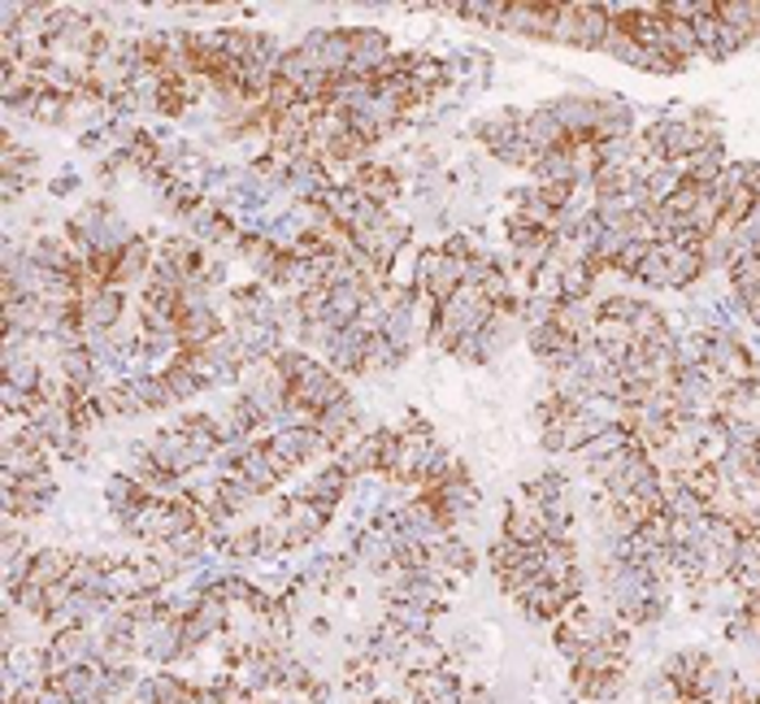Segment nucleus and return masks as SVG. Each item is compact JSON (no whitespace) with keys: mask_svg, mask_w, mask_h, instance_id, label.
Here are the masks:
<instances>
[{"mask_svg":"<svg viewBox=\"0 0 760 704\" xmlns=\"http://www.w3.org/2000/svg\"><path fill=\"white\" fill-rule=\"evenodd\" d=\"M491 157H495L500 166H517V170H531V166L539 161V152L522 140V136H517V140H509V143H500V148H491Z\"/></svg>","mask_w":760,"mask_h":704,"instance_id":"f704fd0d","label":"nucleus"},{"mask_svg":"<svg viewBox=\"0 0 760 704\" xmlns=\"http://www.w3.org/2000/svg\"><path fill=\"white\" fill-rule=\"evenodd\" d=\"M370 340H374L370 331H361L356 322H347L344 331H335V335H331V344H327V352H322V356L331 361V370H335V374H340V370H344V374H352V370H365Z\"/></svg>","mask_w":760,"mask_h":704,"instance_id":"9d476101","label":"nucleus"},{"mask_svg":"<svg viewBox=\"0 0 760 704\" xmlns=\"http://www.w3.org/2000/svg\"><path fill=\"white\" fill-rule=\"evenodd\" d=\"M531 174H535V183H539V188H578V170H574V152H569V143H565V148H553V152H544V157L531 166Z\"/></svg>","mask_w":760,"mask_h":704,"instance_id":"4be33fe9","label":"nucleus"},{"mask_svg":"<svg viewBox=\"0 0 760 704\" xmlns=\"http://www.w3.org/2000/svg\"><path fill=\"white\" fill-rule=\"evenodd\" d=\"M553 114H556V122L565 127L569 143L591 140V136H596V96H574V92H569V96H556Z\"/></svg>","mask_w":760,"mask_h":704,"instance_id":"9b49d317","label":"nucleus"},{"mask_svg":"<svg viewBox=\"0 0 760 704\" xmlns=\"http://www.w3.org/2000/svg\"><path fill=\"white\" fill-rule=\"evenodd\" d=\"M574 687H578V696H587V701L609 704L625 687V670H613V674H574Z\"/></svg>","mask_w":760,"mask_h":704,"instance_id":"c85d7f7f","label":"nucleus"},{"mask_svg":"<svg viewBox=\"0 0 760 704\" xmlns=\"http://www.w3.org/2000/svg\"><path fill=\"white\" fill-rule=\"evenodd\" d=\"M49 192H53V196H74V192H78V170H62V174L49 183Z\"/></svg>","mask_w":760,"mask_h":704,"instance_id":"a19ab883","label":"nucleus"},{"mask_svg":"<svg viewBox=\"0 0 760 704\" xmlns=\"http://www.w3.org/2000/svg\"><path fill=\"white\" fill-rule=\"evenodd\" d=\"M270 448H275L278 457L296 470V466H304L309 457H318V452H327V439H322V430H318V423L313 426H291V430H278V435H270L266 439Z\"/></svg>","mask_w":760,"mask_h":704,"instance_id":"1a4fd4ad","label":"nucleus"},{"mask_svg":"<svg viewBox=\"0 0 760 704\" xmlns=\"http://www.w3.org/2000/svg\"><path fill=\"white\" fill-rule=\"evenodd\" d=\"M435 275H439V248H421V253H414V291L417 296H430Z\"/></svg>","mask_w":760,"mask_h":704,"instance_id":"c9c22d12","label":"nucleus"},{"mask_svg":"<svg viewBox=\"0 0 760 704\" xmlns=\"http://www.w3.org/2000/svg\"><path fill=\"white\" fill-rule=\"evenodd\" d=\"M226 614H231V605H222V600H213V596H201V600H196V609L183 618L188 648L196 652V648H205L208 639H217L222 627H226Z\"/></svg>","mask_w":760,"mask_h":704,"instance_id":"ddd939ff","label":"nucleus"},{"mask_svg":"<svg viewBox=\"0 0 760 704\" xmlns=\"http://www.w3.org/2000/svg\"><path fill=\"white\" fill-rule=\"evenodd\" d=\"M278 522H282V531H287V548H309V544L327 531L331 513H327L318 500H309V495H287Z\"/></svg>","mask_w":760,"mask_h":704,"instance_id":"20e7f679","label":"nucleus"},{"mask_svg":"<svg viewBox=\"0 0 760 704\" xmlns=\"http://www.w3.org/2000/svg\"><path fill=\"white\" fill-rule=\"evenodd\" d=\"M344 396H347L344 378H340L331 365H322V361H313V365L291 383V392H287V401L300 405V409H309V414H322V409L340 405Z\"/></svg>","mask_w":760,"mask_h":704,"instance_id":"f03ea898","label":"nucleus"},{"mask_svg":"<svg viewBox=\"0 0 760 704\" xmlns=\"http://www.w3.org/2000/svg\"><path fill=\"white\" fill-rule=\"evenodd\" d=\"M4 383H13L18 392L35 396V392H40V383H44V365H40V356H35V352H13V356H4Z\"/></svg>","mask_w":760,"mask_h":704,"instance_id":"bb28decb","label":"nucleus"},{"mask_svg":"<svg viewBox=\"0 0 760 704\" xmlns=\"http://www.w3.org/2000/svg\"><path fill=\"white\" fill-rule=\"evenodd\" d=\"M513 600H517V605H522V609H526L535 622H553V627L565 618V609L574 605V600L565 596V587H556V583H548V578L531 583V587H526L522 596H513Z\"/></svg>","mask_w":760,"mask_h":704,"instance_id":"f8f14e48","label":"nucleus"},{"mask_svg":"<svg viewBox=\"0 0 760 704\" xmlns=\"http://www.w3.org/2000/svg\"><path fill=\"white\" fill-rule=\"evenodd\" d=\"M553 322L569 335V340L591 344V331H596V322H600V305H596V296H587V300H560Z\"/></svg>","mask_w":760,"mask_h":704,"instance_id":"2eb2a0df","label":"nucleus"},{"mask_svg":"<svg viewBox=\"0 0 760 704\" xmlns=\"http://www.w3.org/2000/svg\"><path fill=\"white\" fill-rule=\"evenodd\" d=\"M435 614H439V609H426V605H414V600H392V605H387V622L405 634H430Z\"/></svg>","mask_w":760,"mask_h":704,"instance_id":"cd10ccee","label":"nucleus"},{"mask_svg":"<svg viewBox=\"0 0 760 704\" xmlns=\"http://www.w3.org/2000/svg\"><path fill=\"white\" fill-rule=\"evenodd\" d=\"M122 387H127V396H136V405L143 414H148V409H170V405H174L165 374H136V378H127Z\"/></svg>","mask_w":760,"mask_h":704,"instance_id":"a878e982","label":"nucleus"},{"mask_svg":"<svg viewBox=\"0 0 760 704\" xmlns=\"http://www.w3.org/2000/svg\"><path fill=\"white\" fill-rule=\"evenodd\" d=\"M352 492V474H347L344 466L335 461V466H327V470H318L309 483H304V492L300 495H309V500H318L327 513H335L340 509V500Z\"/></svg>","mask_w":760,"mask_h":704,"instance_id":"6ab92c4d","label":"nucleus"},{"mask_svg":"<svg viewBox=\"0 0 760 704\" xmlns=\"http://www.w3.org/2000/svg\"><path fill=\"white\" fill-rule=\"evenodd\" d=\"M634 122H630V105L618 100V96H596V136L591 140H630Z\"/></svg>","mask_w":760,"mask_h":704,"instance_id":"412c9836","label":"nucleus"},{"mask_svg":"<svg viewBox=\"0 0 760 704\" xmlns=\"http://www.w3.org/2000/svg\"><path fill=\"white\" fill-rule=\"evenodd\" d=\"M522 109H491V114H483L479 122H474V136L486 143V152L491 148H500V143L517 140L522 136Z\"/></svg>","mask_w":760,"mask_h":704,"instance_id":"5701e85b","label":"nucleus"},{"mask_svg":"<svg viewBox=\"0 0 760 704\" xmlns=\"http://www.w3.org/2000/svg\"><path fill=\"white\" fill-rule=\"evenodd\" d=\"M322 205H327V210H331V217H335V222L347 231L352 213H356V205H361V192H356V188H331V192L322 196Z\"/></svg>","mask_w":760,"mask_h":704,"instance_id":"72a5a7b5","label":"nucleus"},{"mask_svg":"<svg viewBox=\"0 0 760 704\" xmlns=\"http://www.w3.org/2000/svg\"><path fill=\"white\" fill-rule=\"evenodd\" d=\"M287 470H291V466H287V461L278 457L275 448H270V444L261 439V444H248V452H244V466H239V479H248V483H253L257 492L266 495V492H275L278 483L287 479Z\"/></svg>","mask_w":760,"mask_h":704,"instance_id":"6e6552de","label":"nucleus"},{"mask_svg":"<svg viewBox=\"0 0 760 704\" xmlns=\"http://www.w3.org/2000/svg\"><path fill=\"white\" fill-rule=\"evenodd\" d=\"M748 192L760 201V161H748Z\"/></svg>","mask_w":760,"mask_h":704,"instance_id":"37998d69","label":"nucleus"},{"mask_svg":"<svg viewBox=\"0 0 760 704\" xmlns=\"http://www.w3.org/2000/svg\"><path fill=\"white\" fill-rule=\"evenodd\" d=\"M522 500L544 518V526H548V535H569V526H574V504H569V483H565V474H539V479H531L526 483V492H522Z\"/></svg>","mask_w":760,"mask_h":704,"instance_id":"f257e3e1","label":"nucleus"},{"mask_svg":"<svg viewBox=\"0 0 760 704\" xmlns=\"http://www.w3.org/2000/svg\"><path fill=\"white\" fill-rule=\"evenodd\" d=\"M152 266H157L152 244H148L143 235H136V239L114 257V282H118V287H127V282H143L148 275H152Z\"/></svg>","mask_w":760,"mask_h":704,"instance_id":"aec40b11","label":"nucleus"},{"mask_svg":"<svg viewBox=\"0 0 760 704\" xmlns=\"http://www.w3.org/2000/svg\"><path fill=\"white\" fill-rule=\"evenodd\" d=\"M730 287H735V296H743V291H760V253H748V257H739L735 266H730Z\"/></svg>","mask_w":760,"mask_h":704,"instance_id":"473e14b6","label":"nucleus"},{"mask_svg":"<svg viewBox=\"0 0 760 704\" xmlns=\"http://www.w3.org/2000/svg\"><path fill=\"white\" fill-rule=\"evenodd\" d=\"M522 140L544 157V152H553V148H565L569 136H565V127L556 122L553 105H539V109H531V114L522 118Z\"/></svg>","mask_w":760,"mask_h":704,"instance_id":"f3484780","label":"nucleus"},{"mask_svg":"<svg viewBox=\"0 0 760 704\" xmlns=\"http://www.w3.org/2000/svg\"><path fill=\"white\" fill-rule=\"evenodd\" d=\"M49 683H53L62 696H69V704H109L114 701V687H109V674H105L100 661H96V665H69L62 674H53Z\"/></svg>","mask_w":760,"mask_h":704,"instance_id":"39448f33","label":"nucleus"},{"mask_svg":"<svg viewBox=\"0 0 760 704\" xmlns=\"http://www.w3.org/2000/svg\"><path fill=\"white\" fill-rule=\"evenodd\" d=\"M665 262H670V248H665V244H652L634 279L647 282V287H665Z\"/></svg>","mask_w":760,"mask_h":704,"instance_id":"e433bc0d","label":"nucleus"},{"mask_svg":"<svg viewBox=\"0 0 760 704\" xmlns=\"http://www.w3.org/2000/svg\"><path fill=\"white\" fill-rule=\"evenodd\" d=\"M361 196H370L374 205H383V210H392L396 205V196H400V179H396V170L392 166H378V161H361V170H356V183H352Z\"/></svg>","mask_w":760,"mask_h":704,"instance_id":"dca6fc26","label":"nucleus"},{"mask_svg":"<svg viewBox=\"0 0 760 704\" xmlns=\"http://www.w3.org/2000/svg\"><path fill=\"white\" fill-rule=\"evenodd\" d=\"M670 248V244H665ZM704 275V248H670V262H665V291H683Z\"/></svg>","mask_w":760,"mask_h":704,"instance_id":"393cba45","label":"nucleus"},{"mask_svg":"<svg viewBox=\"0 0 760 704\" xmlns=\"http://www.w3.org/2000/svg\"><path fill=\"white\" fill-rule=\"evenodd\" d=\"M504 540H513V544H526V548H539L544 540H548V526H544V518L522 500V504H509V513H504V531H500Z\"/></svg>","mask_w":760,"mask_h":704,"instance_id":"a211bd4d","label":"nucleus"},{"mask_svg":"<svg viewBox=\"0 0 760 704\" xmlns=\"http://www.w3.org/2000/svg\"><path fill=\"white\" fill-rule=\"evenodd\" d=\"M613 35V13L604 4H574V49H604Z\"/></svg>","mask_w":760,"mask_h":704,"instance_id":"4468645a","label":"nucleus"},{"mask_svg":"<svg viewBox=\"0 0 760 704\" xmlns=\"http://www.w3.org/2000/svg\"><path fill=\"white\" fill-rule=\"evenodd\" d=\"M313 634H331V622L327 618H313Z\"/></svg>","mask_w":760,"mask_h":704,"instance_id":"c03bdc74","label":"nucleus"},{"mask_svg":"<svg viewBox=\"0 0 760 704\" xmlns=\"http://www.w3.org/2000/svg\"><path fill=\"white\" fill-rule=\"evenodd\" d=\"M105 652V639L96 631H53L44 643V665H49V679L62 674L69 665H96Z\"/></svg>","mask_w":760,"mask_h":704,"instance_id":"7ed1b4c3","label":"nucleus"},{"mask_svg":"<svg viewBox=\"0 0 760 704\" xmlns=\"http://www.w3.org/2000/svg\"><path fill=\"white\" fill-rule=\"evenodd\" d=\"M69 569H74V553H66V548H35L26 578L40 583V587H57V583H69Z\"/></svg>","mask_w":760,"mask_h":704,"instance_id":"b1692460","label":"nucleus"},{"mask_svg":"<svg viewBox=\"0 0 760 704\" xmlns=\"http://www.w3.org/2000/svg\"><path fill=\"white\" fill-rule=\"evenodd\" d=\"M692 701H695L692 692H683L665 670L647 679V704H692Z\"/></svg>","mask_w":760,"mask_h":704,"instance_id":"2f4dec72","label":"nucleus"},{"mask_svg":"<svg viewBox=\"0 0 760 704\" xmlns=\"http://www.w3.org/2000/svg\"><path fill=\"white\" fill-rule=\"evenodd\" d=\"M69 118V100L66 96H57V92H44L40 96V105H35V122H44V127H57V122H66Z\"/></svg>","mask_w":760,"mask_h":704,"instance_id":"58836bf2","label":"nucleus"},{"mask_svg":"<svg viewBox=\"0 0 760 704\" xmlns=\"http://www.w3.org/2000/svg\"><path fill=\"white\" fill-rule=\"evenodd\" d=\"M347 40H352V62H347V74H352V78H378V71L392 62V44H387V35H383V31H374V26H352V31H347Z\"/></svg>","mask_w":760,"mask_h":704,"instance_id":"423d86ee","label":"nucleus"},{"mask_svg":"<svg viewBox=\"0 0 760 704\" xmlns=\"http://www.w3.org/2000/svg\"><path fill=\"white\" fill-rule=\"evenodd\" d=\"M161 374H165V383H170V396H174V405H179V401H192V396H201V392H205V378H201V374H196V370L188 365V356H183L179 365L161 370Z\"/></svg>","mask_w":760,"mask_h":704,"instance_id":"c756f323","label":"nucleus"},{"mask_svg":"<svg viewBox=\"0 0 760 704\" xmlns=\"http://www.w3.org/2000/svg\"><path fill=\"white\" fill-rule=\"evenodd\" d=\"M556 13L560 4H539V0H513L504 9V22L500 31H513V35H535V40H553Z\"/></svg>","mask_w":760,"mask_h":704,"instance_id":"0eeeda50","label":"nucleus"},{"mask_svg":"<svg viewBox=\"0 0 760 704\" xmlns=\"http://www.w3.org/2000/svg\"><path fill=\"white\" fill-rule=\"evenodd\" d=\"M400 361H405V352L396 349L387 335H374V340H370V352H365V374H392Z\"/></svg>","mask_w":760,"mask_h":704,"instance_id":"7c9ffc66","label":"nucleus"},{"mask_svg":"<svg viewBox=\"0 0 760 704\" xmlns=\"http://www.w3.org/2000/svg\"><path fill=\"white\" fill-rule=\"evenodd\" d=\"M31 183H35L31 174H18V170H4V201L13 205V201H18V196H22L26 188H31Z\"/></svg>","mask_w":760,"mask_h":704,"instance_id":"ea45409f","label":"nucleus"},{"mask_svg":"<svg viewBox=\"0 0 760 704\" xmlns=\"http://www.w3.org/2000/svg\"><path fill=\"white\" fill-rule=\"evenodd\" d=\"M270 365H275L287 383H296V378H300V374L313 365V352H309V349H282L275 361H270Z\"/></svg>","mask_w":760,"mask_h":704,"instance_id":"4c0bfd02","label":"nucleus"},{"mask_svg":"<svg viewBox=\"0 0 760 704\" xmlns=\"http://www.w3.org/2000/svg\"><path fill=\"white\" fill-rule=\"evenodd\" d=\"M461 704H491V692H486V687H465V692H461Z\"/></svg>","mask_w":760,"mask_h":704,"instance_id":"79ce46f5","label":"nucleus"}]
</instances>
